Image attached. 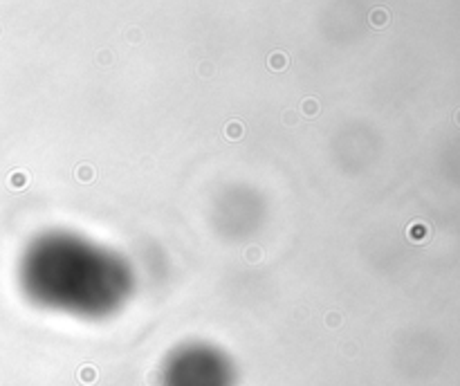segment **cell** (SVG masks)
Instances as JSON below:
<instances>
[{"label": "cell", "instance_id": "cell-1", "mask_svg": "<svg viewBox=\"0 0 460 386\" xmlns=\"http://www.w3.org/2000/svg\"><path fill=\"white\" fill-rule=\"evenodd\" d=\"M285 65H287V56L285 54L276 52V54L270 56V67H272V70H285Z\"/></svg>", "mask_w": 460, "mask_h": 386}, {"label": "cell", "instance_id": "cell-2", "mask_svg": "<svg viewBox=\"0 0 460 386\" xmlns=\"http://www.w3.org/2000/svg\"><path fill=\"white\" fill-rule=\"evenodd\" d=\"M386 20H389V16H386L384 9H377V11H373V14H371V22L375 27H384Z\"/></svg>", "mask_w": 460, "mask_h": 386}, {"label": "cell", "instance_id": "cell-3", "mask_svg": "<svg viewBox=\"0 0 460 386\" xmlns=\"http://www.w3.org/2000/svg\"><path fill=\"white\" fill-rule=\"evenodd\" d=\"M94 368L92 366H88V368H81V379H83V384H92L94 382Z\"/></svg>", "mask_w": 460, "mask_h": 386}, {"label": "cell", "instance_id": "cell-4", "mask_svg": "<svg viewBox=\"0 0 460 386\" xmlns=\"http://www.w3.org/2000/svg\"><path fill=\"white\" fill-rule=\"evenodd\" d=\"M456 124H458V126H460V110L456 112Z\"/></svg>", "mask_w": 460, "mask_h": 386}]
</instances>
